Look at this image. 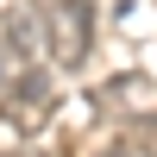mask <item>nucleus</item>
<instances>
[{"mask_svg":"<svg viewBox=\"0 0 157 157\" xmlns=\"http://www.w3.org/2000/svg\"><path fill=\"white\" fill-rule=\"evenodd\" d=\"M50 57H57L63 69H75V63L88 57V0H63V6L50 13Z\"/></svg>","mask_w":157,"mask_h":157,"instance_id":"nucleus-2","label":"nucleus"},{"mask_svg":"<svg viewBox=\"0 0 157 157\" xmlns=\"http://www.w3.org/2000/svg\"><path fill=\"white\" fill-rule=\"evenodd\" d=\"M138 145H145V151L157 157V113H151V120H138Z\"/></svg>","mask_w":157,"mask_h":157,"instance_id":"nucleus-3","label":"nucleus"},{"mask_svg":"<svg viewBox=\"0 0 157 157\" xmlns=\"http://www.w3.org/2000/svg\"><path fill=\"white\" fill-rule=\"evenodd\" d=\"M101 157H132V151H126V145H113V151H101Z\"/></svg>","mask_w":157,"mask_h":157,"instance_id":"nucleus-4","label":"nucleus"},{"mask_svg":"<svg viewBox=\"0 0 157 157\" xmlns=\"http://www.w3.org/2000/svg\"><path fill=\"white\" fill-rule=\"evenodd\" d=\"M50 113H57V75L50 69H25L6 82V120L13 132H44Z\"/></svg>","mask_w":157,"mask_h":157,"instance_id":"nucleus-1","label":"nucleus"}]
</instances>
